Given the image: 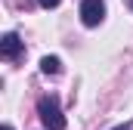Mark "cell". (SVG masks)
Wrapping results in <instances>:
<instances>
[{
  "mask_svg": "<svg viewBox=\"0 0 133 130\" xmlns=\"http://www.w3.org/2000/svg\"><path fill=\"white\" fill-rule=\"evenodd\" d=\"M130 9H133V0H130Z\"/></svg>",
  "mask_w": 133,
  "mask_h": 130,
  "instance_id": "ba28073f",
  "label": "cell"
},
{
  "mask_svg": "<svg viewBox=\"0 0 133 130\" xmlns=\"http://www.w3.org/2000/svg\"><path fill=\"white\" fill-rule=\"evenodd\" d=\"M3 130H12V124H3Z\"/></svg>",
  "mask_w": 133,
  "mask_h": 130,
  "instance_id": "52a82bcc",
  "label": "cell"
},
{
  "mask_svg": "<svg viewBox=\"0 0 133 130\" xmlns=\"http://www.w3.org/2000/svg\"><path fill=\"white\" fill-rule=\"evenodd\" d=\"M102 19H105V3H102V0H84V3H81V22H84L87 28L102 25Z\"/></svg>",
  "mask_w": 133,
  "mask_h": 130,
  "instance_id": "7a4b0ae2",
  "label": "cell"
},
{
  "mask_svg": "<svg viewBox=\"0 0 133 130\" xmlns=\"http://www.w3.org/2000/svg\"><path fill=\"white\" fill-rule=\"evenodd\" d=\"M111 130H133V124H121V127H111Z\"/></svg>",
  "mask_w": 133,
  "mask_h": 130,
  "instance_id": "8992f818",
  "label": "cell"
},
{
  "mask_svg": "<svg viewBox=\"0 0 133 130\" xmlns=\"http://www.w3.org/2000/svg\"><path fill=\"white\" fill-rule=\"evenodd\" d=\"M37 115H40V121H43L46 130H65V115H62L56 96H43L37 102Z\"/></svg>",
  "mask_w": 133,
  "mask_h": 130,
  "instance_id": "6da1fadb",
  "label": "cell"
},
{
  "mask_svg": "<svg viewBox=\"0 0 133 130\" xmlns=\"http://www.w3.org/2000/svg\"><path fill=\"white\" fill-rule=\"evenodd\" d=\"M40 71H43V74H59V71H62L59 56H43V59H40Z\"/></svg>",
  "mask_w": 133,
  "mask_h": 130,
  "instance_id": "277c9868",
  "label": "cell"
},
{
  "mask_svg": "<svg viewBox=\"0 0 133 130\" xmlns=\"http://www.w3.org/2000/svg\"><path fill=\"white\" fill-rule=\"evenodd\" d=\"M22 50H25V43L19 40L16 31H6L3 37H0V56H3V59H19Z\"/></svg>",
  "mask_w": 133,
  "mask_h": 130,
  "instance_id": "3957f363",
  "label": "cell"
},
{
  "mask_svg": "<svg viewBox=\"0 0 133 130\" xmlns=\"http://www.w3.org/2000/svg\"><path fill=\"white\" fill-rule=\"evenodd\" d=\"M37 3H40V6H43V9H53V6H59V3H62V0H37Z\"/></svg>",
  "mask_w": 133,
  "mask_h": 130,
  "instance_id": "5b68a950",
  "label": "cell"
}]
</instances>
